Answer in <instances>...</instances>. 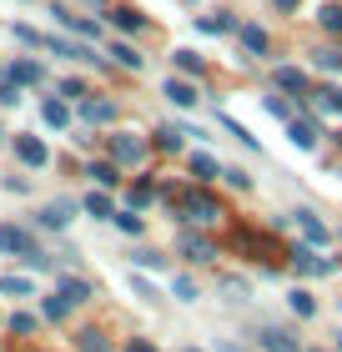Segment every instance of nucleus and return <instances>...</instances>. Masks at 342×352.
I'll return each mask as SVG.
<instances>
[{"mask_svg": "<svg viewBox=\"0 0 342 352\" xmlns=\"http://www.w3.org/2000/svg\"><path fill=\"white\" fill-rule=\"evenodd\" d=\"M21 262H25L30 272H51V257H45V252H41V247H30V252H25V257H21Z\"/></svg>", "mask_w": 342, "mask_h": 352, "instance_id": "44", "label": "nucleus"}, {"mask_svg": "<svg viewBox=\"0 0 342 352\" xmlns=\"http://www.w3.org/2000/svg\"><path fill=\"white\" fill-rule=\"evenodd\" d=\"M86 176H91V182L101 186V191L121 186V166H116V162H91V166H86Z\"/></svg>", "mask_w": 342, "mask_h": 352, "instance_id": "20", "label": "nucleus"}, {"mask_svg": "<svg viewBox=\"0 0 342 352\" xmlns=\"http://www.w3.org/2000/svg\"><path fill=\"white\" fill-rule=\"evenodd\" d=\"M242 21H232V15H197V30L202 36H232Z\"/></svg>", "mask_w": 342, "mask_h": 352, "instance_id": "22", "label": "nucleus"}, {"mask_svg": "<svg viewBox=\"0 0 342 352\" xmlns=\"http://www.w3.org/2000/svg\"><path fill=\"white\" fill-rule=\"evenodd\" d=\"M61 96H66V101H76V106H81V101H86L91 91H86V81H76V76H71V81H61Z\"/></svg>", "mask_w": 342, "mask_h": 352, "instance_id": "43", "label": "nucleus"}, {"mask_svg": "<svg viewBox=\"0 0 342 352\" xmlns=\"http://www.w3.org/2000/svg\"><path fill=\"white\" fill-rule=\"evenodd\" d=\"M222 292L232 297V302H252V282H247V277H232V272H226V277H222Z\"/></svg>", "mask_w": 342, "mask_h": 352, "instance_id": "35", "label": "nucleus"}, {"mask_svg": "<svg viewBox=\"0 0 342 352\" xmlns=\"http://www.w3.org/2000/svg\"><path fill=\"white\" fill-rule=\"evenodd\" d=\"M86 6H106V0H86Z\"/></svg>", "mask_w": 342, "mask_h": 352, "instance_id": "54", "label": "nucleus"}, {"mask_svg": "<svg viewBox=\"0 0 342 352\" xmlns=\"http://www.w3.org/2000/svg\"><path fill=\"white\" fill-rule=\"evenodd\" d=\"M71 217H76V201H71V197H56V201H45L41 212H36V221H41L45 232H66Z\"/></svg>", "mask_w": 342, "mask_h": 352, "instance_id": "6", "label": "nucleus"}, {"mask_svg": "<svg viewBox=\"0 0 342 352\" xmlns=\"http://www.w3.org/2000/svg\"><path fill=\"white\" fill-rule=\"evenodd\" d=\"M217 121H222V131H226V136H237V141H242V146H247V151H257V136H252V131H247V126H242L237 116H226V111H222Z\"/></svg>", "mask_w": 342, "mask_h": 352, "instance_id": "32", "label": "nucleus"}, {"mask_svg": "<svg viewBox=\"0 0 342 352\" xmlns=\"http://www.w3.org/2000/svg\"><path fill=\"white\" fill-rule=\"evenodd\" d=\"M111 221H116V232H126V236H141V232H146V221H141L136 206H121V212L111 217Z\"/></svg>", "mask_w": 342, "mask_h": 352, "instance_id": "29", "label": "nucleus"}, {"mask_svg": "<svg viewBox=\"0 0 342 352\" xmlns=\"http://www.w3.org/2000/svg\"><path fill=\"white\" fill-rule=\"evenodd\" d=\"M15 41H25V45H41V51H45V36H41V30H30V25H15Z\"/></svg>", "mask_w": 342, "mask_h": 352, "instance_id": "47", "label": "nucleus"}, {"mask_svg": "<svg viewBox=\"0 0 342 352\" xmlns=\"http://www.w3.org/2000/svg\"><path fill=\"white\" fill-rule=\"evenodd\" d=\"M156 197H161V186H156V182H131V191H126V201H131L136 212H141V206H151Z\"/></svg>", "mask_w": 342, "mask_h": 352, "instance_id": "30", "label": "nucleus"}, {"mask_svg": "<svg viewBox=\"0 0 342 352\" xmlns=\"http://www.w3.org/2000/svg\"><path fill=\"white\" fill-rule=\"evenodd\" d=\"M257 347H262V352H307L297 332H292V327H277V322H262V327H257Z\"/></svg>", "mask_w": 342, "mask_h": 352, "instance_id": "5", "label": "nucleus"}, {"mask_svg": "<svg viewBox=\"0 0 342 352\" xmlns=\"http://www.w3.org/2000/svg\"><path fill=\"white\" fill-rule=\"evenodd\" d=\"M15 156H21L25 166H36V171L51 162V151H45V141H41V136H15Z\"/></svg>", "mask_w": 342, "mask_h": 352, "instance_id": "12", "label": "nucleus"}, {"mask_svg": "<svg viewBox=\"0 0 342 352\" xmlns=\"http://www.w3.org/2000/svg\"><path fill=\"white\" fill-rule=\"evenodd\" d=\"M287 267L297 272V277H332V272H337L332 257H312V247H302V242L287 252Z\"/></svg>", "mask_w": 342, "mask_h": 352, "instance_id": "4", "label": "nucleus"}, {"mask_svg": "<svg viewBox=\"0 0 342 352\" xmlns=\"http://www.w3.org/2000/svg\"><path fill=\"white\" fill-rule=\"evenodd\" d=\"M182 136H186V131H176V126H156V131H151V146L171 156V151H182Z\"/></svg>", "mask_w": 342, "mask_h": 352, "instance_id": "27", "label": "nucleus"}, {"mask_svg": "<svg viewBox=\"0 0 342 352\" xmlns=\"http://www.w3.org/2000/svg\"><path fill=\"white\" fill-rule=\"evenodd\" d=\"M171 60H176V71H182V76H202L206 71V60L197 51H171Z\"/></svg>", "mask_w": 342, "mask_h": 352, "instance_id": "37", "label": "nucleus"}, {"mask_svg": "<svg viewBox=\"0 0 342 352\" xmlns=\"http://www.w3.org/2000/svg\"><path fill=\"white\" fill-rule=\"evenodd\" d=\"M176 217H182V221H197V227H211V221H222V201L211 197L206 186L191 182V186L182 191V206H176Z\"/></svg>", "mask_w": 342, "mask_h": 352, "instance_id": "1", "label": "nucleus"}, {"mask_svg": "<svg viewBox=\"0 0 342 352\" xmlns=\"http://www.w3.org/2000/svg\"><path fill=\"white\" fill-rule=\"evenodd\" d=\"M232 242H237L242 252H252V257H262V262H272V247H267V236H257V232H247V227H242V232L232 236Z\"/></svg>", "mask_w": 342, "mask_h": 352, "instance_id": "23", "label": "nucleus"}, {"mask_svg": "<svg viewBox=\"0 0 342 352\" xmlns=\"http://www.w3.org/2000/svg\"><path fill=\"white\" fill-rule=\"evenodd\" d=\"M76 352H111V342H106L101 327H81L76 332Z\"/></svg>", "mask_w": 342, "mask_h": 352, "instance_id": "25", "label": "nucleus"}, {"mask_svg": "<svg viewBox=\"0 0 342 352\" xmlns=\"http://www.w3.org/2000/svg\"><path fill=\"white\" fill-rule=\"evenodd\" d=\"M10 81H15V86H41V81H45L41 60H15V66H10Z\"/></svg>", "mask_w": 342, "mask_h": 352, "instance_id": "21", "label": "nucleus"}, {"mask_svg": "<svg viewBox=\"0 0 342 352\" xmlns=\"http://www.w3.org/2000/svg\"><path fill=\"white\" fill-rule=\"evenodd\" d=\"M272 86H277V91H287V96H302V101L312 96V81H307V71H302V66H277V71H272Z\"/></svg>", "mask_w": 342, "mask_h": 352, "instance_id": "8", "label": "nucleus"}, {"mask_svg": "<svg viewBox=\"0 0 342 352\" xmlns=\"http://www.w3.org/2000/svg\"><path fill=\"white\" fill-rule=\"evenodd\" d=\"M10 332H36V317H30V312H15V317H10Z\"/></svg>", "mask_w": 342, "mask_h": 352, "instance_id": "48", "label": "nucleus"}, {"mask_svg": "<svg viewBox=\"0 0 342 352\" xmlns=\"http://www.w3.org/2000/svg\"><path fill=\"white\" fill-rule=\"evenodd\" d=\"M262 106H267V116H277V121H297V116H292V101H287V96H262Z\"/></svg>", "mask_w": 342, "mask_h": 352, "instance_id": "40", "label": "nucleus"}, {"mask_svg": "<svg viewBox=\"0 0 342 352\" xmlns=\"http://www.w3.org/2000/svg\"><path fill=\"white\" fill-rule=\"evenodd\" d=\"M131 262H136L141 272H161V267H167V257H161V252H131Z\"/></svg>", "mask_w": 342, "mask_h": 352, "instance_id": "41", "label": "nucleus"}, {"mask_svg": "<svg viewBox=\"0 0 342 352\" xmlns=\"http://www.w3.org/2000/svg\"><path fill=\"white\" fill-rule=\"evenodd\" d=\"M111 60H116V66H126V71H141L146 66V60H141V51H136V45H111Z\"/></svg>", "mask_w": 342, "mask_h": 352, "instance_id": "33", "label": "nucleus"}, {"mask_svg": "<svg viewBox=\"0 0 342 352\" xmlns=\"http://www.w3.org/2000/svg\"><path fill=\"white\" fill-rule=\"evenodd\" d=\"M41 121L56 126V131H66V126H71V106H66V101H45V106H41Z\"/></svg>", "mask_w": 342, "mask_h": 352, "instance_id": "26", "label": "nucleus"}, {"mask_svg": "<svg viewBox=\"0 0 342 352\" xmlns=\"http://www.w3.org/2000/svg\"><path fill=\"white\" fill-rule=\"evenodd\" d=\"M287 136L297 151H317L322 146V121H287Z\"/></svg>", "mask_w": 342, "mask_h": 352, "instance_id": "11", "label": "nucleus"}, {"mask_svg": "<svg viewBox=\"0 0 342 352\" xmlns=\"http://www.w3.org/2000/svg\"><path fill=\"white\" fill-rule=\"evenodd\" d=\"M317 111H328V116H342V86H312V96H307Z\"/></svg>", "mask_w": 342, "mask_h": 352, "instance_id": "19", "label": "nucleus"}, {"mask_svg": "<svg viewBox=\"0 0 342 352\" xmlns=\"http://www.w3.org/2000/svg\"><path fill=\"white\" fill-rule=\"evenodd\" d=\"M317 25L328 30V36L342 41V6H322V10H317Z\"/></svg>", "mask_w": 342, "mask_h": 352, "instance_id": "38", "label": "nucleus"}, {"mask_svg": "<svg viewBox=\"0 0 342 352\" xmlns=\"http://www.w3.org/2000/svg\"><path fill=\"white\" fill-rule=\"evenodd\" d=\"M176 252H182L186 262H197V267H206V262L222 257V247L211 242L206 232H191V227H182V236H176Z\"/></svg>", "mask_w": 342, "mask_h": 352, "instance_id": "3", "label": "nucleus"}, {"mask_svg": "<svg viewBox=\"0 0 342 352\" xmlns=\"http://www.w3.org/2000/svg\"><path fill=\"white\" fill-rule=\"evenodd\" d=\"M272 6H277V10H282V15H292V10H297V6H302V0H272Z\"/></svg>", "mask_w": 342, "mask_h": 352, "instance_id": "50", "label": "nucleus"}, {"mask_svg": "<svg viewBox=\"0 0 342 352\" xmlns=\"http://www.w3.org/2000/svg\"><path fill=\"white\" fill-rule=\"evenodd\" d=\"M41 312L51 317V322H66V317H71V302L61 297V292H51V297H41Z\"/></svg>", "mask_w": 342, "mask_h": 352, "instance_id": "34", "label": "nucleus"}, {"mask_svg": "<svg viewBox=\"0 0 342 352\" xmlns=\"http://www.w3.org/2000/svg\"><path fill=\"white\" fill-rule=\"evenodd\" d=\"M56 292L66 297L71 307H81V302H91V297H96V287H91L86 277H61V282H56Z\"/></svg>", "mask_w": 342, "mask_h": 352, "instance_id": "15", "label": "nucleus"}, {"mask_svg": "<svg viewBox=\"0 0 342 352\" xmlns=\"http://www.w3.org/2000/svg\"><path fill=\"white\" fill-rule=\"evenodd\" d=\"M171 297H176V302H197V297H202L197 277H186V272H182V277H171Z\"/></svg>", "mask_w": 342, "mask_h": 352, "instance_id": "36", "label": "nucleus"}, {"mask_svg": "<svg viewBox=\"0 0 342 352\" xmlns=\"http://www.w3.org/2000/svg\"><path fill=\"white\" fill-rule=\"evenodd\" d=\"M217 352H247V347H232V342H217Z\"/></svg>", "mask_w": 342, "mask_h": 352, "instance_id": "51", "label": "nucleus"}, {"mask_svg": "<svg viewBox=\"0 0 342 352\" xmlns=\"http://www.w3.org/2000/svg\"><path fill=\"white\" fill-rule=\"evenodd\" d=\"M51 15H56V21L66 25V30H76L81 41H101V25H96V21H86V15H71V10H61V6H56Z\"/></svg>", "mask_w": 342, "mask_h": 352, "instance_id": "13", "label": "nucleus"}, {"mask_svg": "<svg viewBox=\"0 0 342 352\" xmlns=\"http://www.w3.org/2000/svg\"><path fill=\"white\" fill-rule=\"evenodd\" d=\"M287 307H292L297 322H312V317H317V297L307 292V287H292V292H287Z\"/></svg>", "mask_w": 342, "mask_h": 352, "instance_id": "16", "label": "nucleus"}, {"mask_svg": "<svg viewBox=\"0 0 342 352\" xmlns=\"http://www.w3.org/2000/svg\"><path fill=\"white\" fill-rule=\"evenodd\" d=\"M186 171H191V182H197V186H211L226 166H222L211 151H191V156H186Z\"/></svg>", "mask_w": 342, "mask_h": 352, "instance_id": "9", "label": "nucleus"}, {"mask_svg": "<svg viewBox=\"0 0 342 352\" xmlns=\"http://www.w3.org/2000/svg\"><path fill=\"white\" fill-rule=\"evenodd\" d=\"M161 96H167L171 106H182V111H186V106H197V86H191V81H182V76H171V81L161 86Z\"/></svg>", "mask_w": 342, "mask_h": 352, "instance_id": "18", "label": "nucleus"}, {"mask_svg": "<svg viewBox=\"0 0 342 352\" xmlns=\"http://www.w3.org/2000/svg\"><path fill=\"white\" fill-rule=\"evenodd\" d=\"M30 247H36V242H30L25 227H0V252H6V257H25Z\"/></svg>", "mask_w": 342, "mask_h": 352, "instance_id": "14", "label": "nucleus"}, {"mask_svg": "<svg viewBox=\"0 0 342 352\" xmlns=\"http://www.w3.org/2000/svg\"><path fill=\"white\" fill-rule=\"evenodd\" d=\"M307 352H332V347H307Z\"/></svg>", "mask_w": 342, "mask_h": 352, "instance_id": "53", "label": "nucleus"}, {"mask_svg": "<svg viewBox=\"0 0 342 352\" xmlns=\"http://www.w3.org/2000/svg\"><path fill=\"white\" fill-rule=\"evenodd\" d=\"M222 182H226V186H237V191H252V176L242 171V166H226V171H222Z\"/></svg>", "mask_w": 342, "mask_h": 352, "instance_id": "42", "label": "nucleus"}, {"mask_svg": "<svg viewBox=\"0 0 342 352\" xmlns=\"http://www.w3.org/2000/svg\"><path fill=\"white\" fill-rule=\"evenodd\" d=\"M106 151H111V162H116V166H141L146 151H151V141L136 136V131H111Z\"/></svg>", "mask_w": 342, "mask_h": 352, "instance_id": "2", "label": "nucleus"}, {"mask_svg": "<svg viewBox=\"0 0 342 352\" xmlns=\"http://www.w3.org/2000/svg\"><path fill=\"white\" fill-rule=\"evenodd\" d=\"M332 352H342V332H337V342H332Z\"/></svg>", "mask_w": 342, "mask_h": 352, "instance_id": "52", "label": "nucleus"}, {"mask_svg": "<svg viewBox=\"0 0 342 352\" xmlns=\"http://www.w3.org/2000/svg\"><path fill=\"white\" fill-rule=\"evenodd\" d=\"M81 206H86V212H91L96 221H111V217H116V201H111L106 191H91V197L81 201Z\"/></svg>", "mask_w": 342, "mask_h": 352, "instance_id": "28", "label": "nucleus"}, {"mask_svg": "<svg viewBox=\"0 0 342 352\" xmlns=\"http://www.w3.org/2000/svg\"><path fill=\"white\" fill-rule=\"evenodd\" d=\"M237 41H242V51H247V56H267L272 51V41H267L262 25H237Z\"/></svg>", "mask_w": 342, "mask_h": 352, "instance_id": "17", "label": "nucleus"}, {"mask_svg": "<svg viewBox=\"0 0 342 352\" xmlns=\"http://www.w3.org/2000/svg\"><path fill=\"white\" fill-rule=\"evenodd\" d=\"M292 217H297V227H302V236H307V242H312V247H328V242H332L328 221H322V217L312 212V206H297V212H292Z\"/></svg>", "mask_w": 342, "mask_h": 352, "instance_id": "10", "label": "nucleus"}, {"mask_svg": "<svg viewBox=\"0 0 342 352\" xmlns=\"http://www.w3.org/2000/svg\"><path fill=\"white\" fill-rule=\"evenodd\" d=\"M111 25H116V30H131V36H136V30H146V15L131 10V6H116V10H111Z\"/></svg>", "mask_w": 342, "mask_h": 352, "instance_id": "24", "label": "nucleus"}, {"mask_svg": "<svg viewBox=\"0 0 342 352\" xmlns=\"http://www.w3.org/2000/svg\"><path fill=\"white\" fill-rule=\"evenodd\" d=\"M0 292H6V297H30L36 287H30V277H15V272H6V277H0Z\"/></svg>", "mask_w": 342, "mask_h": 352, "instance_id": "39", "label": "nucleus"}, {"mask_svg": "<svg viewBox=\"0 0 342 352\" xmlns=\"http://www.w3.org/2000/svg\"><path fill=\"white\" fill-rule=\"evenodd\" d=\"M15 101H21V86L6 76V81H0V106H15Z\"/></svg>", "mask_w": 342, "mask_h": 352, "instance_id": "46", "label": "nucleus"}, {"mask_svg": "<svg viewBox=\"0 0 342 352\" xmlns=\"http://www.w3.org/2000/svg\"><path fill=\"white\" fill-rule=\"evenodd\" d=\"M76 116L86 126H111L116 121V101H111V96H86V101L76 106Z\"/></svg>", "mask_w": 342, "mask_h": 352, "instance_id": "7", "label": "nucleus"}, {"mask_svg": "<svg viewBox=\"0 0 342 352\" xmlns=\"http://www.w3.org/2000/svg\"><path fill=\"white\" fill-rule=\"evenodd\" d=\"M126 352H156V347L146 342V338H131V342H126Z\"/></svg>", "mask_w": 342, "mask_h": 352, "instance_id": "49", "label": "nucleus"}, {"mask_svg": "<svg viewBox=\"0 0 342 352\" xmlns=\"http://www.w3.org/2000/svg\"><path fill=\"white\" fill-rule=\"evenodd\" d=\"M131 292H136L141 302H161V292H156V287L146 282V277H131Z\"/></svg>", "mask_w": 342, "mask_h": 352, "instance_id": "45", "label": "nucleus"}, {"mask_svg": "<svg viewBox=\"0 0 342 352\" xmlns=\"http://www.w3.org/2000/svg\"><path fill=\"white\" fill-rule=\"evenodd\" d=\"M182 352H202V347H182Z\"/></svg>", "mask_w": 342, "mask_h": 352, "instance_id": "55", "label": "nucleus"}, {"mask_svg": "<svg viewBox=\"0 0 342 352\" xmlns=\"http://www.w3.org/2000/svg\"><path fill=\"white\" fill-rule=\"evenodd\" d=\"M312 60H317V71H332V76H342V45H317V51H312Z\"/></svg>", "mask_w": 342, "mask_h": 352, "instance_id": "31", "label": "nucleus"}]
</instances>
